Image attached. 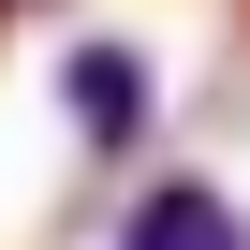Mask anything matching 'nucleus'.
I'll return each instance as SVG.
<instances>
[{"label":"nucleus","mask_w":250,"mask_h":250,"mask_svg":"<svg viewBox=\"0 0 250 250\" xmlns=\"http://www.w3.org/2000/svg\"><path fill=\"white\" fill-rule=\"evenodd\" d=\"M118 250H250V221L221 206V177H162L133 221H118Z\"/></svg>","instance_id":"obj_1"},{"label":"nucleus","mask_w":250,"mask_h":250,"mask_svg":"<svg viewBox=\"0 0 250 250\" xmlns=\"http://www.w3.org/2000/svg\"><path fill=\"white\" fill-rule=\"evenodd\" d=\"M59 88H74V118H88V147H133V133H147V59H133V44H74Z\"/></svg>","instance_id":"obj_2"},{"label":"nucleus","mask_w":250,"mask_h":250,"mask_svg":"<svg viewBox=\"0 0 250 250\" xmlns=\"http://www.w3.org/2000/svg\"><path fill=\"white\" fill-rule=\"evenodd\" d=\"M0 15H15V0H0Z\"/></svg>","instance_id":"obj_3"}]
</instances>
